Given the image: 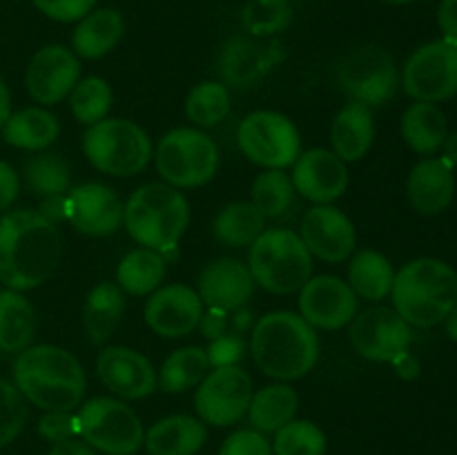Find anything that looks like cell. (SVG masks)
Listing matches in <instances>:
<instances>
[{"mask_svg":"<svg viewBox=\"0 0 457 455\" xmlns=\"http://www.w3.org/2000/svg\"><path fill=\"white\" fill-rule=\"evenodd\" d=\"M62 257L58 228L34 210H13L0 219V281L31 290L54 275Z\"/></svg>","mask_w":457,"mask_h":455,"instance_id":"6da1fadb","label":"cell"},{"mask_svg":"<svg viewBox=\"0 0 457 455\" xmlns=\"http://www.w3.org/2000/svg\"><path fill=\"white\" fill-rule=\"evenodd\" d=\"M13 382L27 401L43 410H76L87 388L80 361L65 348L49 343L29 346L18 355Z\"/></svg>","mask_w":457,"mask_h":455,"instance_id":"7a4b0ae2","label":"cell"},{"mask_svg":"<svg viewBox=\"0 0 457 455\" xmlns=\"http://www.w3.org/2000/svg\"><path fill=\"white\" fill-rule=\"evenodd\" d=\"M250 352L263 375L293 382L312 370L320 357V339L303 317L288 310L263 315L250 337Z\"/></svg>","mask_w":457,"mask_h":455,"instance_id":"3957f363","label":"cell"},{"mask_svg":"<svg viewBox=\"0 0 457 455\" xmlns=\"http://www.w3.org/2000/svg\"><path fill=\"white\" fill-rule=\"evenodd\" d=\"M393 308L406 324L431 328L449 317L457 302V272L442 259L406 263L393 279Z\"/></svg>","mask_w":457,"mask_h":455,"instance_id":"277c9868","label":"cell"},{"mask_svg":"<svg viewBox=\"0 0 457 455\" xmlns=\"http://www.w3.org/2000/svg\"><path fill=\"white\" fill-rule=\"evenodd\" d=\"M123 223L137 244L170 259L187 230L190 205L177 187L145 183L123 205Z\"/></svg>","mask_w":457,"mask_h":455,"instance_id":"5b68a950","label":"cell"},{"mask_svg":"<svg viewBox=\"0 0 457 455\" xmlns=\"http://www.w3.org/2000/svg\"><path fill=\"white\" fill-rule=\"evenodd\" d=\"M248 268L254 284L272 294H293L312 275V254L302 236L286 228L263 230L250 245Z\"/></svg>","mask_w":457,"mask_h":455,"instance_id":"8992f818","label":"cell"},{"mask_svg":"<svg viewBox=\"0 0 457 455\" xmlns=\"http://www.w3.org/2000/svg\"><path fill=\"white\" fill-rule=\"evenodd\" d=\"M83 150L89 163L110 177H134L154 156L145 129L128 119H103L89 125Z\"/></svg>","mask_w":457,"mask_h":455,"instance_id":"52a82bcc","label":"cell"},{"mask_svg":"<svg viewBox=\"0 0 457 455\" xmlns=\"http://www.w3.org/2000/svg\"><path fill=\"white\" fill-rule=\"evenodd\" d=\"M156 172L177 190L201 187L219 168L217 143L192 128H177L156 145Z\"/></svg>","mask_w":457,"mask_h":455,"instance_id":"ba28073f","label":"cell"},{"mask_svg":"<svg viewBox=\"0 0 457 455\" xmlns=\"http://www.w3.org/2000/svg\"><path fill=\"white\" fill-rule=\"evenodd\" d=\"M79 435L107 455H134L143 444V424L138 415L116 397H94L80 406Z\"/></svg>","mask_w":457,"mask_h":455,"instance_id":"9c48e42d","label":"cell"},{"mask_svg":"<svg viewBox=\"0 0 457 455\" xmlns=\"http://www.w3.org/2000/svg\"><path fill=\"white\" fill-rule=\"evenodd\" d=\"M237 143L245 159L268 170H284L302 154V136L288 116L279 112H253L237 129Z\"/></svg>","mask_w":457,"mask_h":455,"instance_id":"30bf717a","label":"cell"},{"mask_svg":"<svg viewBox=\"0 0 457 455\" xmlns=\"http://www.w3.org/2000/svg\"><path fill=\"white\" fill-rule=\"evenodd\" d=\"M402 87L420 103L453 98L457 94V43L442 38L415 49L402 70Z\"/></svg>","mask_w":457,"mask_h":455,"instance_id":"8fae6325","label":"cell"},{"mask_svg":"<svg viewBox=\"0 0 457 455\" xmlns=\"http://www.w3.org/2000/svg\"><path fill=\"white\" fill-rule=\"evenodd\" d=\"M335 79L351 101L366 107L384 105L400 85L395 62L379 47H361L348 54L337 65Z\"/></svg>","mask_w":457,"mask_h":455,"instance_id":"7c38bea8","label":"cell"},{"mask_svg":"<svg viewBox=\"0 0 457 455\" xmlns=\"http://www.w3.org/2000/svg\"><path fill=\"white\" fill-rule=\"evenodd\" d=\"M253 400L250 375L239 366H221L204 377L195 395L201 422L210 426H232L248 413Z\"/></svg>","mask_w":457,"mask_h":455,"instance_id":"4fadbf2b","label":"cell"},{"mask_svg":"<svg viewBox=\"0 0 457 455\" xmlns=\"http://www.w3.org/2000/svg\"><path fill=\"white\" fill-rule=\"evenodd\" d=\"M348 339L364 360L393 364L397 357L409 352L413 330H411V324H406L397 315L395 308L373 306L355 315L348 330Z\"/></svg>","mask_w":457,"mask_h":455,"instance_id":"5bb4252c","label":"cell"},{"mask_svg":"<svg viewBox=\"0 0 457 455\" xmlns=\"http://www.w3.org/2000/svg\"><path fill=\"white\" fill-rule=\"evenodd\" d=\"M357 308L360 299L339 277H311L299 290V312L315 330L344 328L355 319Z\"/></svg>","mask_w":457,"mask_h":455,"instance_id":"9a60e30c","label":"cell"},{"mask_svg":"<svg viewBox=\"0 0 457 455\" xmlns=\"http://www.w3.org/2000/svg\"><path fill=\"white\" fill-rule=\"evenodd\" d=\"M62 217L87 236L114 235L123 223V203L112 187L85 183L62 199Z\"/></svg>","mask_w":457,"mask_h":455,"instance_id":"2e32d148","label":"cell"},{"mask_svg":"<svg viewBox=\"0 0 457 455\" xmlns=\"http://www.w3.org/2000/svg\"><path fill=\"white\" fill-rule=\"evenodd\" d=\"M79 80V56L62 45H47L38 49L25 74L27 92L40 105H56L65 101Z\"/></svg>","mask_w":457,"mask_h":455,"instance_id":"e0dca14e","label":"cell"},{"mask_svg":"<svg viewBox=\"0 0 457 455\" xmlns=\"http://www.w3.org/2000/svg\"><path fill=\"white\" fill-rule=\"evenodd\" d=\"M299 236L308 252L321 261H346L355 252V226L342 210L333 205H315L308 210L302 219Z\"/></svg>","mask_w":457,"mask_h":455,"instance_id":"ac0fdd59","label":"cell"},{"mask_svg":"<svg viewBox=\"0 0 457 455\" xmlns=\"http://www.w3.org/2000/svg\"><path fill=\"white\" fill-rule=\"evenodd\" d=\"M98 379L119 400H143L156 391V370L145 355L125 346H107L96 357Z\"/></svg>","mask_w":457,"mask_h":455,"instance_id":"d6986e66","label":"cell"},{"mask_svg":"<svg viewBox=\"0 0 457 455\" xmlns=\"http://www.w3.org/2000/svg\"><path fill=\"white\" fill-rule=\"evenodd\" d=\"M204 302L199 293L186 284L156 288L145 303V324L165 339L186 337L199 326Z\"/></svg>","mask_w":457,"mask_h":455,"instance_id":"ffe728a7","label":"cell"},{"mask_svg":"<svg viewBox=\"0 0 457 455\" xmlns=\"http://www.w3.org/2000/svg\"><path fill=\"white\" fill-rule=\"evenodd\" d=\"M295 192L315 205H330L346 192L348 170L346 163L335 152L317 147L297 156L293 163Z\"/></svg>","mask_w":457,"mask_h":455,"instance_id":"44dd1931","label":"cell"},{"mask_svg":"<svg viewBox=\"0 0 457 455\" xmlns=\"http://www.w3.org/2000/svg\"><path fill=\"white\" fill-rule=\"evenodd\" d=\"M254 293L250 268L239 259H217L208 263L199 277V297L208 308L239 310Z\"/></svg>","mask_w":457,"mask_h":455,"instance_id":"7402d4cb","label":"cell"},{"mask_svg":"<svg viewBox=\"0 0 457 455\" xmlns=\"http://www.w3.org/2000/svg\"><path fill=\"white\" fill-rule=\"evenodd\" d=\"M453 168L442 156L422 159L411 170L409 181H406V196L420 214L445 212L453 201Z\"/></svg>","mask_w":457,"mask_h":455,"instance_id":"603a6c76","label":"cell"},{"mask_svg":"<svg viewBox=\"0 0 457 455\" xmlns=\"http://www.w3.org/2000/svg\"><path fill=\"white\" fill-rule=\"evenodd\" d=\"M208 440V428L192 415H170L147 428L143 444L150 455H196Z\"/></svg>","mask_w":457,"mask_h":455,"instance_id":"cb8c5ba5","label":"cell"},{"mask_svg":"<svg viewBox=\"0 0 457 455\" xmlns=\"http://www.w3.org/2000/svg\"><path fill=\"white\" fill-rule=\"evenodd\" d=\"M375 138V120L370 107L351 101L339 110L330 128V143L339 159L360 161L369 154Z\"/></svg>","mask_w":457,"mask_h":455,"instance_id":"d4e9b609","label":"cell"},{"mask_svg":"<svg viewBox=\"0 0 457 455\" xmlns=\"http://www.w3.org/2000/svg\"><path fill=\"white\" fill-rule=\"evenodd\" d=\"M123 34L125 21L120 12L112 7L92 9L87 16L80 18L71 36L74 54L85 61H96L110 54L120 43Z\"/></svg>","mask_w":457,"mask_h":455,"instance_id":"484cf974","label":"cell"},{"mask_svg":"<svg viewBox=\"0 0 457 455\" xmlns=\"http://www.w3.org/2000/svg\"><path fill=\"white\" fill-rule=\"evenodd\" d=\"M123 290L114 281H103V284L94 285L92 293L85 299L83 308L85 333H87L89 342L94 346H103L114 335V330L120 324V317H123Z\"/></svg>","mask_w":457,"mask_h":455,"instance_id":"4316f807","label":"cell"},{"mask_svg":"<svg viewBox=\"0 0 457 455\" xmlns=\"http://www.w3.org/2000/svg\"><path fill=\"white\" fill-rule=\"evenodd\" d=\"M402 136L418 154H436L449 136L445 112L436 103H413L402 116Z\"/></svg>","mask_w":457,"mask_h":455,"instance_id":"83f0119b","label":"cell"},{"mask_svg":"<svg viewBox=\"0 0 457 455\" xmlns=\"http://www.w3.org/2000/svg\"><path fill=\"white\" fill-rule=\"evenodd\" d=\"M61 125L58 119L45 107H25L7 119L3 125V136L9 145L18 150L43 152L58 138Z\"/></svg>","mask_w":457,"mask_h":455,"instance_id":"f1b7e54d","label":"cell"},{"mask_svg":"<svg viewBox=\"0 0 457 455\" xmlns=\"http://www.w3.org/2000/svg\"><path fill=\"white\" fill-rule=\"evenodd\" d=\"M299 409V395L288 384H270L259 393H253L248 406V418L254 431L277 433L281 426L293 422Z\"/></svg>","mask_w":457,"mask_h":455,"instance_id":"f546056e","label":"cell"},{"mask_svg":"<svg viewBox=\"0 0 457 455\" xmlns=\"http://www.w3.org/2000/svg\"><path fill=\"white\" fill-rule=\"evenodd\" d=\"M36 335V312L29 299L18 290L0 293V351L22 352Z\"/></svg>","mask_w":457,"mask_h":455,"instance_id":"4dcf8cb0","label":"cell"},{"mask_svg":"<svg viewBox=\"0 0 457 455\" xmlns=\"http://www.w3.org/2000/svg\"><path fill=\"white\" fill-rule=\"evenodd\" d=\"M168 272V259L150 248H137L123 257L116 268V285L134 297L152 294Z\"/></svg>","mask_w":457,"mask_h":455,"instance_id":"1f68e13d","label":"cell"},{"mask_svg":"<svg viewBox=\"0 0 457 455\" xmlns=\"http://www.w3.org/2000/svg\"><path fill=\"white\" fill-rule=\"evenodd\" d=\"M351 257L348 285H351L357 297L369 299V302H379L386 294H391L395 270H393L391 261L382 252L366 248L351 254Z\"/></svg>","mask_w":457,"mask_h":455,"instance_id":"d6a6232c","label":"cell"},{"mask_svg":"<svg viewBox=\"0 0 457 455\" xmlns=\"http://www.w3.org/2000/svg\"><path fill=\"white\" fill-rule=\"evenodd\" d=\"M272 65H275V58H270L268 49L259 47L253 40L235 38L223 49L221 74L228 83L237 85V87H250Z\"/></svg>","mask_w":457,"mask_h":455,"instance_id":"836d02e7","label":"cell"},{"mask_svg":"<svg viewBox=\"0 0 457 455\" xmlns=\"http://www.w3.org/2000/svg\"><path fill=\"white\" fill-rule=\"evenodd\" d=\"M263 217L250 201H235L228 203L212 221L214 239L228 248H244L253 245L263 232Z\"/></svg>","mask_w":457,"mask_h":455,"instance_id":"e575fe53","label":"cell"},{"mask_svg":"<svg viewBox=\"0 0 457 455\" xmlns=\"http://www.w3.org/2000/svg\"><path fill=\"white\" fill-rule=\"evenodd\" d=\"M208 352L201 346H186L174 351L159 370V388L165 393H183L204 382L208 375Z\"/></svg>","mask_w":457,"mask_h":455,"instance_id":"d590c367","label":"cell"},{"mask_svg":"<svg viewBox=\"0 0 457 455\" xmlns=\"http://www.w3.org/2000/svg\"><path fill=\"white\" fill-rule=\"evenodd\" d=\"M22 178L25 186L38 196H62L70 187V165L62 156L52 154V152H40L31 156L22 168Z\"/></svg>","mask_w":457,"mask_h":455,"instance_id":"8d00e7d4","label":"cell"},{"mask_svg":"<svg viewBox=\"0 0 457 455\" xmlns=\"http://www.w3.org/2000/svg\"><path fill=\"white\" fill-rule=\"evenodd\" d=\"M230 112V94L226 85L217 80H204L195 85L186 98V114L199 128H212L221 123Z\"/></svg>","mask_w":457,"mask_h":455,"instance_id":"74e56055","label":"cell"},{"mask_svg":"<svg viewBox=\"0 0 457 455\" xmlns=\"http://www.w3.org/2000/svg\"><path fill=\"white\" fill-rule=\"evenodd\" d=\"M253 201L250 203L263 214V217H281L290 210L295 199L293 178L281 170H266L259 174L253 183Z\"/></svg>","mask_w":457,"mask_h":455,"instance_id":"f35d334b","label":"cell"},{"mask_svg":"<svg viewBox=\"0 0 457 455\" xmlns=\"http://www.w3.org/2000/svg\"><path fill=\"white\" fill-rule=\"evenodd\" d=\"M71 114L83 125H94L107 116L112 107V87L98 76H87L74 85L70 96Z\"/></svg>","mask_w":457,"mask_h":455,"instance_id":"ab89813d","label":"cell"},{"mask_svg":"<svg viewBox=\"0 0 457 455\" xmlns=\"http://www.w3.org/2000/svg\"><path fill=\"white\" fill-rule=\"evenodd\" d=\"M275 455H324L326 435L317 424L308 419H293L275 433Z\"/></svg>","mask_w":457,"mask_h":455,"instance_id":"60d3db41","label":"cell"},{"mask_svg":"<svg viewBox=\"0 0 457 455\" xmlns=\"http://www.w3.org/2000/svg\"><path fill=\"white\" fill-rule=\"evenodd\" d=\"M27 422V400L16 384L0 379V449L12 444Z\"/></svg>","mask_w":457,"mask_h":455,"instance_id":"b9f144b4","label":"cell"},{"mask_svg":"<svg viewBox=\"0 0 457 455\" xmlns=\"http://www.w3.org/2000/svg\"><path fill=\"white\" fill-rule=\"evenodd\" d=\"M290 12L284 0H254L245 12L244 21L257 34H272L286 25Z\"/></svg>","mask_w":457,"mask_h":455,"instance_id":"7bdbcfd3","label":"cell"},{"mask_svg":"<svg viewBox=\"0 0 457 455\" xmlns=\"http://www.w3.org/2000/svg\"><path fill=\"white\" fill-rule=\"evenodd\" d=\"M219 455H272V446L268 444L266 435L254 428H244L228 435L221 444Z\"/></svg>","mask_w":457,"mask_h":455,"instance_id":"ee69618b","label":"cell"},{"mask_svg":"<svg viewBox=\"0 0 457 455\" xmlns=\"http://www.w3.org/2000/svg\"><path fill=\"white\" fill-rule=\"evenodd\" d=\"M40 13L56 22H76L87 16L96 0H31Z\"/></svg>","mask_w":457,"mask_h":455,"instance_id":"f6af8a7d","label":"cell"},{"mask_svg":"<svg viewBox=\"0 0 457 455\" xmlns=\"http://www.w3.org/2000/svg\"><path fill=\"white\" fill-rule=\"evenodd\" d=\"M38 435L49 442H61L79 435V422L71 410H47L38 422Z\"/></svg>","mask_w":457,"mask_h":455,"instance_id":"bcb514c9","label":"cell"},{"mask_svg":"<svg viewBox=\"0 0 457 455\" xmlns=\"http://www.w3.org/2000/svg\"><path fill=\"white\" fill-rule=\"evenodd\" d=\"M245 343L239 335H223V337L212 339L210 342L208 361L212 368H221V366H237V361L244 357Z\"/></svg>","mask_w":457,"mask_h":455,"instance_id":"7dc6e473","label":"cell"},{"mask_svg":"<svg viewBox=\"0 0 457 455\" xmlns=\"http://www.w3.org/2000/svg\"><path fill=\"white\" fill-rule=\"evenodd\" d=\"M18 192H21V178L13 172L12 165L0 161V212L16 201Z\"/></svg>","mask_w":457,"mask_h":455,"instance_id":"c3c4849f","label":"cell"},{"mask_svg":"<svg viewBox=\"0 0 457 455\" xmlns=\"http://www.w3.org/2000/svg\"><path fill=\"white\" fill-rule=\"evenodd\" d=\"M201 333L212 342V339L223 337L228 333V312L221 308H208V312H204L199 321Z\"/></svg>","mask_w":457,"mask_h":455,"instance_id":"681fc988","label":"cell"},{"mask_svg":"<svg viewBox=\"0 0 457 455\" xmlns=\"http://www.w3.org/2000/svg\"><path fill=\"white\" fill-rule=\"evenodd\" d=\"M437 25L446 40L457 43V0H442L437 9Z\"/></svg>","mask_w":457,"mask_h":455,"instance_id":"f907efd6","label":"cell"},{"mask_svg":"<svg viewBox=\"0 0 457 455\" xmlns=\"http://www.w3.org/2000/svg\"><path fill=\"white\" fill-rule=\"evenodd\" d=\"M47 455H96V449L89 446L85 440H76V437H67V440L54 442Z\"/></svg>","mask_w":457,"mask_h":455,"instance_id":"816d5d0a","label":"cell"},{"mask_svg":"<svg viewBox=\"0 0 457 455\" xmlns=\"http://www.w3.org/2000/svg\"><path fill=\"white\" fill-rule=\"evenodd\" d=\"M12 116V98H9V89L4 79L0 76V129L7 123V119Z\"/></svg>","mask_w":457,"mask_h":455,"instance_id":"f5cc1de1","label":"cell"},{"mask_svg":"<svg viewBox=\"0 0 457 455\" xmlns=\"http://www.w3.org/2000/svg\"><path fill=\"white\" fill-rule=\"evenodd\" d=\"M442 159L451 165V168H457V132L449 134L442 145Z\"/></svg>","mask_w":457,"mask_h":455,"instance_id":"db71d44e","label":"cell"},{"mask_svg":"<svg viewBox=\"0 0 457 455\" xmlns=\"http://www.w3.org/2000/svg\"><path fill=\"white\" fill-rule=\"evenodd\" d=\"M445 324H446V335H449V339L457 342V302H455V306L451 308V312H449V317L445 319Z\"/></svg>","mask_w":457,"mask_h":455,"instance_id":"11a10c76","label":"cell"},{"mask_svg":"<svg viewBox=\"0 0 457 455\" xmlns=\"http://www.w3.org/2000/svg\"><path fill=\"white\" fill-rule=\"evenodd\" d=\"M382 3H386V4H409V3H415V0H382Z\"/></svg>","mask_w":457,"mask_h":455,"instance_id":"9f6ffc18","label":"cell"}]
</instances>
